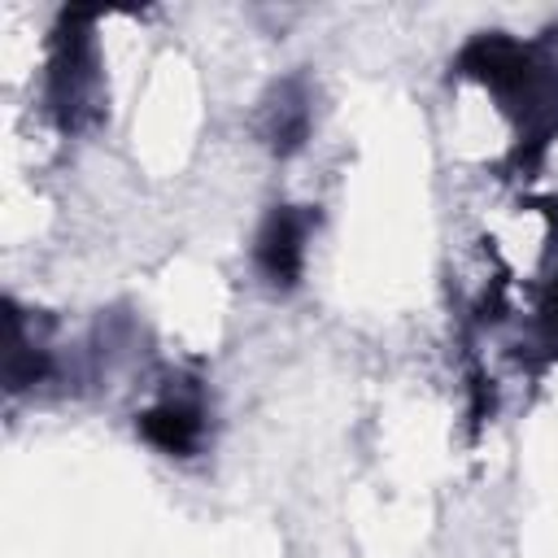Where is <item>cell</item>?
<instances>
[{
	"mask_svg": "<svg viewBox=\"0 0 558 558\" xmlns=\"http://www.w3.org/2000/svg\"><path fill=\"white\" fill-rule=\"evenodd\" d=\"M458 70L488 83L523 122L527 161L558 135V65L541 57V48L519 44L510 35H480L458 52Z\"/></svg>",
	"mask_w": 558,
	"mask_h": 558,
	"instance_id": "6da1fadb",
	"label": "cell"
},
{
	"mask_svg": "<svg viewBox=\"0 0 558 558\" xmlns=\"http://www.w3.org/2000/svg\"><path fill=\"white\" fill-rule=\"evenodd\" d=\"M92 13H65L61 31H57V48L48 61V100L52 113L70 126L78 122V109L87 105V87H92V35H87Z\"/></svg>",
	"mask_w": 558,
	"mask_h": 558,
	"instance_id": "7a4b0ae2",
	"label": "cell"
},
{
	"mask_svg": "<svg viewBox=\"0 0 558 558\" xmlns=\"http://www.w3.org/2000/svg\"><path fill=\"white\" fill-rule=\"evenodd\" d=\"M305 240H310V214H301L296 205H275L253 244L257 270L275 288H292L305 270Z\"/></svg>",
	"mask_w": 558,
	"mask_h": 558,
	"instance_id": "3957f363",
	"label": "cell"
},
{
	"mask_svg": "<svg viewBox=\"0 0 558 558\" xmlns=\"http://www.w3.org/2000/svg\"><path fill=\"white\" fill-rule=\"evenodd\" d=\"M135 427H140V436H144L148 445H157L161 453L187 458V453L201 445V436H205V410H201V401H192V397H166V401H157L153 410H144Z\"/></svg>",
	"mask_w": 558,
	"mask_h": 558,
	"instance_id": "277c9868",
	"label": "cell"
},
{
	"mask_svg": "<svg viewBox=\"0 0 558 558\" xmlns=\"http://www.w3.org/2000/svg\"><path fill=\"white\" fill-rule=\"evenodd\" d=\"M262 135H266L270 153H279V157H288L305 144V135H310V96L296 78H288L270 92V100L262 109Z\"/></svg>",
	"mask_w": 558,
	"mask_h": 558,
	"instance_id": "5b68a950",
	"label": "cell"
},
{
	"mask_svg": "<svg viewBox=\"0 0 558 558\" xmlns=\"http://www.w3.org/2000/svg\"><path fill=\"white\" fill-rule=\"evenodd\" d=\"M536 327H541L545 349H549V353H558V275H554V279H549V288H545V301H541V318H536Z\"/></svg>",
	"mask_w": 558,
	"mask_h": 558,
	"instance_id": "8992f818",
	"label": "cell"
}]
</instances>
